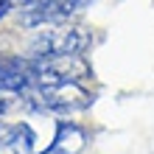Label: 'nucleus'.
Instances as JSON below:
<instances>
[{
	"label": "nucleus",
	"instance_id": "1",
	"mask_svg": "<svg viewBox=\"0 0 154 154\" xmlns=\"http://www.w3.org/2000/svg\"><path fill=\"white\" fill-rule=\"evenodd\" d=\"M93 93L84 90L76 79H59L51 84H39L20 93V101L25 109H37V112H53V115H70L81 112L87 106H93Z\"/></svg>",
	"mask_w": 154,
	"mask_h": 154
},
{
	"label": "nucleus",
	"instance_id": "2",
	"mask_svg": "<svg viewBox=\"0 0 154 154\" xmlns=\"http://www.w3.org/2000/svg\"><path fill=\"white\" fill-rule=\"evenodd\" d=\"M90 45L93 34L87 28H56V31H42L31 42V56L42 59H56V56H81Z\"/></svg>",
	"mask_w": 154,
	"mask_h": 154
},
{
	"label": "nucleus",
	"instance_id": "3",
	"mask_svg": "<svg viewBox=\"0 0 154 154\" xmlns=\"http://www.w3.org/2000/svg\"><path fill=\"white\" fill-rule=\"evenodd\" d=\"M95 0H45L39 6L25 8L20 23L25 28H39V25H51V23H65L67 17H73L81 8H90Z\"/></svg>",
	"mask_w": 154,
	"mask_h": 154
},
{
	"label": "nucleus",
	"instance_id": "4",
	"mask_svg": "<svg viewBox=\"0 0 154 154\" xmlns=\"http://www.w3.org/2000/svg\"><path fill=\"white\" fill-rule=\"evenodd\" d=\"M37 84L34 56H0V93L20 95Z\"/></svg>",
	"mask_w": 154,
	"mask_h": 154
},
{
	"label": "nucleus",
	"instance_id": "5",
	"mask_svg": "<svg viewBox=\"0 0 154 154\" xmlns=\"http://www.w3.org/2000/svg\"><path fill=\"white\" fill-rule=\"evenodd\" d=\"M84 143H87V134H84L81 126L70 123V121H59L56 137H53V143L42 154H79L84 149Z\"/></svg>",
	"mask_w": 154,
	"mask_h": 154
},
{
	"label": "nucleus",
	"instance_id": "6",
	"mask_svg": "<svg viewBox=\"0 0 154 154\" xmlns=\"http://www.w3.org/2000/svg\"><path fill=\"white\" fill-rule=\"evenodd\" d=\"M6 149L11 154H34V149H37V134H34V129L28 123L14 126V134H11Z\"/></svg>",
	"mask_w": 154,
	"mask_h": 154
},
{
	"label": "nucleus",
	"instance_id": "7",
	"mask_svg": "<svg viewBox=\"0 0 154 154\" xmlns=\"http://www.w3.org/2000/svg\"><path fill=\"white\" fill-rule=\"evenodd\" d=\"M11 134H14V126H8V123H3V121H0V149H6V146H8Z\"/></svg>",
	"mask_w": 154,
	"mask_h": 154
},
{
	"label": "nucleus",
	"instance_id": "8",
	"mask_svg": "<svg viewBox=\"0 0 154 154\" xmlns=\"http://www.w3.org/2000/svg\"><path fill=\"white\" fill-rule=\"evenodd\" d=\"M11 11V3H6V0H0V20H3V17Z\"/></svg>",
	"mask_w": 154,
	"mask_h": 154
}]
</instances>
